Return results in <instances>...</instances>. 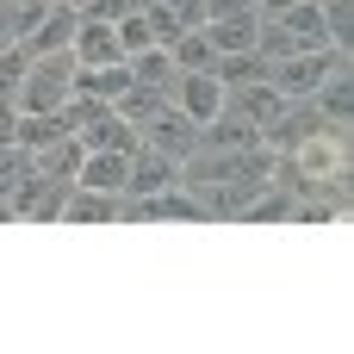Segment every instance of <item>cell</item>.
<instances>
[{"instance_id": "obj_29", "label": "cell", "mask_w": 354, "mask_h": 354, "mask_svg": "<svg viewBox=\"0 0 354 354\" xmlns=\"http://www.w3.org/2000/svg\"><path fill=\"white\" fill-rule=\"evenodd\" d=\"M255 6H261V12H286L292 0H255Z\"/></svg>"}, {"instance_id": "obj_28", "label": "cell", "mask_w": 354, "mask_h": 354, "mask_svg": "<svg viewBox=\"0 0 354 354\" xmlns=\"http://www.w3.org/2000/svg\"><path fill=\"white\" fill-rule=\"evenodd\" d=\"M243 6H255V0H205V19H224V12H243Z\"/></svg>"}, {"instance_id": "obj_1", "label": "cell", "mask_w": 354, "mask_h": 354, "mask_svg": "<svg viewBox=\"0 0 354 354\" xmlns=\"http://www.w3.org/2000/svg\"><path fill=\"white\" fill-rule=\"evenodd\" d=\"M336 68H348V50H342V44H324V50H292V56H280L268 81H274L286 100H311Z\"/></svg>"}, {"instance_id": "obj_14", "label": "cell", "mask_w": 354, "mask_h": 354, "mask_svg": "<svg viewBox=\"0 0 354 354\" xmlns=\"http://www.w3.org/2000/svg\"><path fill=\"white\" fill-rule=\"evenodd\" d=\"M124 87H131V62H100V68H81V62H75V93L118 100Z\"/></svg>"}, {"instance_id": "obj_27", "label": "cell", "mask_w": 354, "mask_h": 354, "mask_svg": "<svg viewBox=\"0 0 354 354\" xmlns=\"http://www.w3.org/2000/svg\"><path fill=\"white\" fill-rule=\"evenodd\" d=\"M19 37H25V31H19V6H0V56L19 50Z\"/></svg>"}, {"instance_id": "obj_8", "label": "cell", "mask_w": 354, "mask_h": 354, "mask_svg": "<svg viewBox=\"0 0 354 354\" xmlns=\"http://www.w3.org/2000/svg\"><path fill=\"white\" fill-rule=\"evenodd\" d=\"M124 218H180V224H205L212 212H205V199L162 187V193H149V199H124Z\"/></svg>"}, {"instance_id": "obj_30", "label": "cell", "mask_w": 354, "mask_h": 354, "mask_svg": "<svg viewBox=\"0 0 354 354\" xmlns=\"http://www.w3.org/2000/svg\"><path fill=\"white\" fill-rule=\"evenodd\" d=\"M50 6H75V12H81V6H87V0H50Z\"/></svg>"}, {"instance_id": "obj_20", "label": "cell", "mask_w": 354, "mask_h": 354, "mask_svg": "<svg viewBox=\"0 0 354 354\" xmlns=\"http://www.w3.org/2000/svg\"><path fill=\"white\" fill-rule=\"evenodd\" d=\"M292 212H299V205H292V193H274V187H261V193L243 205V218H249V224H286Z\"/></svg>"}, {"instance_id": "obj_3", "label": "cell", "mask_w": 354, "mask_h": 354, "mask_svg": "<svg viewBox=\"0 0 354 354\" xmlns=\"http://www.w3.org/2000/svg\"><path fill=\"white\" fill-rule=\"evenodd\" d=\"M174 106H180L193 124H212V118L224 112V81H218L212 68H193V75L174 81Z\"/></svg>"}, {"instance_id": "obj_12", "label": "cell", "mask_w": 354, "mask_h": 354, "mask_svg": "<svg viewBox=\"0 0 354 354\" xmlns=\"http://www.w3.org/2000/svg\"><path fill=\"white\" fill-rule=\"evenodd\" d=\"M274 19L292 31V44H299V50H324V44H330V25H324V6H317V0H292V6H286V12H274Z\"/></svg>"}, {"instance_id": "obj_23", "label": "cell", "mask_w": 354, "mask_h": 354, "mask_svg": "<svg viewBox=\"0 0 354 354\" xmlns=\"http://www.w3.org/2000/svg\"><path fill=\"white\" fill-rule=\"evenodd\" d=\"M143 25H149V37H156V44H174V37H180V19H174L162 0H143Z\"/></svg>"}, {"instance_id": "obj_18", "label": "cell", "mask_w": 354, "mask_h": 354, "mask_svg": "<svg viewBox=\"0 0 354 354\" xmlns=\"http://www.w3.org/2000/svg\"><path fill=\"white\" fill-rule=\"evenodd\" d=\"M168 56H174V68H180V75H193V68H212V62H218V50H212L205 25H199V31H180V37L168 44Z\"/></svg>"}, {"instance_id": "obj_15", "label": "cell", "mask_w": 354, "mask_h": 354, "mask_svg": "<svg viewBox=\"0 0 354 354\" xmlns=\"http://www.w3.org/2000/svg\"><path fill=\"white\" fill-rule=\"evenodd\" d=\"M212 75H218L224 87H243V81H268V75H274V62H268L261 50H230V56H218V62H212Z\"/></svg>"}, {"instance_id": "obj_16", "label": "cell", "mask_w": 354, "mask_h": 354, "mask_svg": "<svg viewBox=\"0 0 354 354\" xmlns=\"http://www.w3.org/2000/svg\"><path fill=\"white\" fill-rule=\"evenodd\" d=\"M118 212V193H93V187H75L68 199H62V218L68 224H106Z\"/></svg>"}, {"instance_id": "obj_17", "label": "cell", "mask_w": 354, "mask_h": 354, "mask_svg": "<svg viewBox=\"0 0 354 354\" xmlns=\"http://www.w3.org/2000/svg\"><path fill=\"white\" fill-rule=\"evenodd\" d=\"M317 118H330V124H348V112H354V81H348V68H336L317 93Z\"/></svg>"}, {"instance_id": "obj_11", "label": "cell", "mask_w": 354, "mask_h": 354, "mask_svg": "<svg viewBox=\"0 0 354 354\" xmlns=\"http://www.w3.org/2000/svg\"><path fill=\"white\" fill-rule=\"evenodd\" d=\"M199 143H205V149H230V156H243V149L261 143V124H249V118H236V112H218L212 124H199Z\"/></svg>"}, {"instance_id": "obj_13", "label": "cell", "mask_w": 354, "mask_h": 354, "mask_svg": "<svg viewBox=\"0 0 354 354\" xmlns=\"http://www.w3.org/2000/svg\"><path fill=\"white\" fill-rule=\"evenodd\" d=\"M131 81H137V87H156V93H168V100H174V81H180V68H174L168 44H149V50H137V56H131Z\"/></svg>"}, {"instance_id": "obj_21", "label": "cell", "mask_w": 354, "mask_h": 354, "mask_svg": "<svg viewBox=\"0 0 354 354\" xmlns=\"http://www.w3.org/2000/svg\"><path fill=\"white\" fill-rule=\"evenodd\" d=\"M106 112H112V100H93V93H68V100H62V124H68V131H87V124H100Z\"/></svg>"}, {"instance_id": "obj_4", "label": "cell", "mask_w": 354, "mask_h": 354, "mask_svg": "<svg viewBox=\"0 0 354 354\" xmlns=\"http://www.w3.org/2000/svg\"><path fill=\"white\" fill-rule=\"evenodd\" d=\"M224 112H236L249 124H274L286 112V93L274 81H243V87H224Z\"/></svg>"}, {"instance_id": "obj_7", "label": "cell", "mask_w": 354, "mask_h": 354, "mask_svg": "<svg viewBox=\"0 0 354 354\" xmlns=\"http://www.w3.org/2000/svg\"><path fill=\"white\" fill-rule=\"evenodd\" d=\"M124 180H131V156H118V149H87L81 168H75V187H93V193L124 199Z\"/></svg>"}, {"instance_id": "obj_22", "label": "cell", "mask_w": 354, "mask_h": 354, "mask_svg": "<svg viewBox=\"0 0 354 354\" xmlns=\"http://www.w3.org/2000/svg\"><path fill=\"white\" fill-rule=\"evenodd\" d=\"M112 31H118V56L131 62L137 50H149L156 37H149V25H143V12H131V19H112Z\"/></svg>"}, {"instance_id": "obj_19", "label": "cell", "mask_w": 354, "mask_h": 354, "mask_svg": "<svg viewBox=\"0 0 354 354\" xmlns=\"http://www.w3.org/2000/svg\"><path fill=\"white\" fill-rule=\"evenodd\" d=\"M68 124H62V112H19V149L25 156H37L44 143H56Z\"/></svg>"}, {"instance_id": "obj_6", "label": "cell", "mask_w": 354, "mask_h": 354, "mask_svg": "<svg viewBox=\"0 0 354 354\" xmlns=\"http://www.w3.org/2000/svg\"><path fill=\"white\" fill-rule=\"evenodd\" d=\"M68 56H75L81 68H100V62H124V56H118V31H112V19H87V12H81Z\"/></svg>"}, {"instance_id": "obj_24", "label": "cell", "mask_w": 354, "mask_h": 354, "mask_svg": "<svg viewBox=\"0 0 354 354\" xmlns=\"http://www.w3.org/2000/svg\"><path fill=\"white\" fill-rule=\"evenodd\" d=\"M324 25H330V44L348 50V37H354V0H330V6H324Z\"/></svg>"}, {"instance_id": "obj_2", "label": "cell", "mask_w": 354, "mask_h": 354, "mask_svg": "<svg viewBox=\"0 0 354 354\" xmlns=\"http://www.w3.org/2000/svg\"><path fill=\"white\" fill-rule=\"evenodd\" d=\"M143 124H149V131H143V143H149V149H162V156H174V162L199 149V124H193V118H187L174 100H168L156 118H143Z\"/></svg>"}, {"instance_id": "obj_10", "label": "cell", "mask_w": 354, "mask_h": 354, "mask_svg": "<svg viewBox=\"0 0 354 354\" xmlns=\"http://www.w3.org/2000/svg\"><path fill=\"white\" fill-rule=\"evenodd\" d=\"M255 31H261V12H255V6L224 12V19H205V37H212L218 56H230V50H255Z\"/></svg>"}, {"instance_id": "obj_25", "label": "cell", "mask_w": 354, "mask_h": 354, "mask_svg": "<svg viewBox=\"0 0 354 354\" xmlns=\"http://www.w3.org/2000/svg\"><path fill=\"white\" fill-rule=\"evenodd\" d=\"M81 12L87 19H131V12H143V0H87Z\"/></svg>"}, {"instance_id": "obj_9", "label": "cell", "mask_w": 354, "mask_h": 354, "mask_svg": "<svg viewBox=\"0 0 354 354\" xmlns=\"http://www.w3.org/2000/svg\"><path fill=\"white\" fill-rule=\"evenodd\" d=\"M75 25H81V12H75V6H50V19H44V25H37V31H31L25 44H19V50H25V62H37V56H56V50H68V44H75Z\"/></svg>"}, {"instance_id": "obj_5", "label": "cell", "mask_w": 354, "mask_h": 354, "mask_svg": "<svg viewBox=\"0 0 354 354\" xmlns=\"http://www.w3.org/2000/svg\"><path fill=\"white\" fill-rule=\"evenodd\" d=\"M162 187H180V162L143 143V149L131 156V180H124V199H149V193H162Z\"/></svg>"}, {"instance_id": "obj_26", "label": "cell", "mask_w": 354, "mask_h": 354, "mask_svg": "<svg viewBox=\"0 0 354 354\" xmlns=\"http://www.w3.org/2000/svg\"><path fill=\"white\" fill-rule=\"evenodd\" d=\"M174 19H180V31H199L205 25V0H162Z\"/></svg>"}]
</instances>
